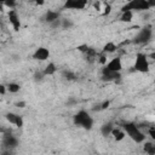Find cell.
Masks as SVG:
<instances>
[{
	"mask_svg": "<svg viewBox=\"0 0 155 155\" xmlns=\"http://www.w3.org/2000/svg\"><path fill=\"white\" fill-rule=\"evenodd\" d=\"M148 57H150V58H151V59L155 62V50H154V51H153V52H151V53H150Z\"/></svg>",
	"mask_w": 155,
	"mask_h": 155,
	"instance_id": "obj_33",
	"label": "cell"
},
{
	"mask_svg": "<svg viewBox=\"0 0 155 155\" xmlns=\"http://www.w3.org/2000/svg\"><path fill=\"white\" fill-rule=\"evenodd\" d=\"M50 50L48 48H46V47H44V46H40V47H38L35 51H34V53H33V59H35V61H41V62H44V61H47L48 58H50Z\"/></svg>",
	"mask_w": 155,
	"mask_h": 155,
	"instance_id": "obj_10",
	"label": "cell"
},
{
	"mask_svg": "<svg viewBox=\"0 0 155 155\" xmlns=\"http://www.w3.org/2000/svg\"><path fill=\"white\" fill-rule=\"evenodd\" d=\"M151 36H153L151 28L150 27H143V28H140V30L134 35V38L131 41L136 45H145L150 41Z\"/></svg>",
	"mask_w": 155,
	"mask_h": 155,
	"instance_id": "obj_5",
	"label": "cell"
},
{
	"mask_svg": "<svg viewBox=\"0 0 155 155\" xmlns=\"http://www.w3.org/2000/svg\"><path fill=\"white\" fill-rule=\"evenodd\" d=\"M2 144L7 148H15L18 144V139L12 134H4L2 137Z\"/></svg>",
	"mask_w": 155,
	"mask_h": 155,
	"instance_id": "obj_12",
	"label": "cell"
},
{
	"mask_svg": "<svg viewBox=\"0 0 155 155\" xmlns=\"http://www.w3.org/2000/svg\"><path fill=\"white\" fill-rule=\"evenodd\" d=\"M103 67L111 71H121L122 70V59L120 56H116V57L111 58L109 62H107V64Z\"/></svg>",
	"mask_w": 155,
	"mask_h": 155,
	"instance_id": "obj_9",
	"label": "cell"
},
{
	"mask_svg": "<svg viewBox=\"0 0 155 155\" xmlns=\"http://www.w3.org/2000/svg\"><path fill=\"white\" fill-rule=\"evenodd\" d=\"M148 134L150 136L151 140H154V142H155V126H154V127H150V128L148 130Z\"/></svg>",
	"mask_w": 155,
	"mask_h": 155,
	"instance_id": "obj_28",
	"label": "cell"
},
{
	"mask_svg": "<svg viewBox=\"0 0 155 155\" xmlns=\"http://www.w3.org/2000/svg\"><path fill=\"white\" fill-rule=\"evenodd\" d=\"M5 119L7 120V122H10L11 125H13V126H16L18 128L23 127V125H24V121H23L22 115L16 114V113H12V111L6 113L5 114Z\"/></svg>",
	"mask_w": 155,
	"mask_h": 155,
	"instance_id": "obj_7",
	"label": "cell"
},
{
	"mask_svg": "<svg viewBox=\"0 0 155 155\" xmlns=\"http://www.w3.org/2000/svg\"><path fill=\"white\" fill-rule=\"evenodd\" d=\"M50 27H51L52 29H57V28H61V27H62V18H59V19H57V21L52 22V23L50 24Z\"/></svg>",
	"mask_w": 155,
	"mask_h": 155,
	"instance_id": "obj_24",
	"label": "cell"
},
{
	"mask_svg": "<svg viewBox=\"0 0 155 155\" xmlns=\"http://www.w3.org/2000/svg\"><path fill=\"white\" fill-rule=\"evenodd\" d=\"M102 10H103V12H102V16H103V17L109 16V15L111 13V4H110V2H105V4H104V7H103Z\"/></svg>",
	"mask_w": 155,
	"mask_h": 155,
	"instance_id": "obj_21",
	"label": "cell"
},
{
	"mask_svg": "<svg viewBox=\"0 0 155 155\" xmlns=\"http://www.w3.org/2000/svg\"><path fill=\"white\" fill-rule=\"evenodd\" d=\"M6 86H7V91L10 93H17L21 90V85L17 82H8Z\"/></svg>",
	"mask_w": 155,
	"mask_h": 155,
	"instance_id": "obj_20",
	"label": "cell"
},
{
	"mask_svg": "<svg viewBox=\"0 0 155 155\" xmlns=\"http://www.w3.org/2000/svg\"><path fill=\"white\" fill-rule=\"evenodd\" d=\"M78 51H80L81 53H86L87 51H88V48H90V46L87 45V44H82V45H79L78 47Z\"/></svg>",
	"mask_w": 155,
	"mask_h": 155,
	"instance_id": "obj_25",
	"label": "cell"
},
{
	"mask_svg": "<svg viewBox=\"0 0 155 155\" xmlns=\"http://www.w3.org/2000/svg\"><path fill=\"white\" fill-rule=\"evenodd\" d=\"M15 105H16L17 108H21V109H22V108H25V105H27V103H25L24 101H21V102H17V103H16Z\"/></svg>",
	"mask_w": 155,
	"mask_h": 155,
	"instance_id": "obj_29",
	"label": "cell"
},
{
	"mask_svg": "<svg viewBox=\"0 0 155 155\" xmlns=\"http://www.w3.org/2000/svg\"><path fill=\"white\" fill-rule=\"evenodd\" d=\"M97 61H98V62H99L102 65H105V64H107V53H104V52L98 53Z\"/></svg>",
	"mask_w": 155,
	"mask_h": 155,
	"instance_id": "obj_23",
	"label": "cell"
},
{
	"mask_svg": "<svg viewBox=\"0 0 155 155\" xmlns=\"http://www.w3.org/2000/svg\"><path fill=\"white\" fill-rule=\"evenodd\" d=\"M64 78L67 79V80H75V74L74 73H71V71H64Z\"/></svg>",
	"mask_w": 155,
	"mask_h": 155,
	"instance_id": "obj_26",
	"label": "cell"
},
{
	"mask_svg": "<svg viewBox=\"0 0 155 155\" xmlns=\"http://www.w3.org/2000/svg\"><path fill=\"white\" fill-rule=\"evenodd\" d=\"M56 71H57V65L53 62H48L46 64V67L44 68V70H42L45 76H52V75L56 74Z\"/></svg>",
	"mask_w": 155,
	"mask_h": 155,
	"instance_id": "obj_15",
	"label": "cell"
},
{
	"mask_svg": "<svg viewBox=\"0 0 155 155\" xmlns=\"http://www.w3.org/2000/svg\"><path fill=\"white\" fill-rule=\"evenodd\" d=\"M121 79V71H111L108 70L107 68H102V80L104 81H117Z\"/></svg>",
	"mask_w": 155,
	"mask_h": 155,
	"instance_id": "obj_11",
	"label": "cell"
},
{
	"mask_svg": "<svg viewBox=\"0 0 155 155\" xmlns=\"http://www.w3.org/2000/svg\"><path fill=\"white\" fill-rule=\"evenodd\" d=\"M88 0H65L63 4L64 10H73V11H81L85 10L87 6Z\"/></svg>",
	"mask_w": 155,
	"mask_h": 155,
	"instance_id": "obj_6",
	"label": "cell"
},
{
	"mask_svg": "<svg viewBox=\"0 0 155 155\" xmlns=\"http://www.w3.org/2000/svg\"><path fill=\"white\" fill-rule=\"evenodd\" d=\"M154 91H155V88H154Z\"/></svg>",
	"mask_w": 155,
	"mask_h": 155,
	"instance_id": "obj_36",
	"label": "cell"
},
{
	"mask_svg": "<svg viewBox=\"0 0 155 155\" xmlns=\"http://www.w3.org/2000/svg\"><path fill=\"white\" fill-rule=\"evenodd\" d=\"M73 122H74L75 126H79V127H81L84 130H87V131H90L93 127V117L84 109L79 110L74 115Z\"/></svg>",
	"mask_w": 155,
	"mask_h": 155,
	"instance_id": "obj_2",
	"label": "cell"
},
{
	"mask_svg": "<svg viewBox=\"0 0 155 155\" xmlns=\"http://www.w3.org/2000/svg\"><path fill=\"white\" fill-rule=\"evenodd\" d=\"M151 7L149 5V0H131L127 1L122 7V11H132V12H143V11H149Z\"/></svg>",
	"mask_w": 155,
	"mask_h": 155,
	"instance_id": "obj_3",
	"label": "cell"
},
{
	"mask_svg": "<svg viewBox=\"0 0 155 155\" xmlns=\"http://www.w3.org/2000/svg\"><path fill=\"white\" fill-rule=\"evenodd\" d=\"M34 4L38 6H42V5H45V0H34Z\"/></svg>",
	"mask_w": 155,
	"mask_h": 155,
	"instance_id": "obj_31",
	"label": "cell"
},
{
	"mask_svg": "<svg viewBox=\"0 0 155 155\" xmlns=\"http://www.w3.org/2000/svg\"><path fill=\"white\" fill-rule=\"evenodd\" d=\"M6 91H7V86H5V85H0V93H1L2 96L6 93Z\"/></svg>",
	"mask_w": 155,
	"mask_h": 155,
	"instance_id": "obj_30",
	"label": "cell"
},
{
	"mask_svg": "<svg viewBox=\"0 0 155 155\" xmlns=\"http://www.w3.org/2000/svg\"><path fill=\"white\" fill-rule=\"evenodd\" d=\"M111 136L113 138L116 140V142H121L125 137H126V132L122 130V127H117V126H114L113 131H111Z\"/></svg>",
	"mask_w": 155,
	"mask_h": 155,
	"instance_id": "obj_13",
	"label": "cell"
},
{
	"mask_svg": "<svg viewBox=\"0 0 155 155\" xmlns=\"http://www.w3.org/2000/svg\"><path fill=\"white\" fill-rule=\"evenodd\" d=\"M120 127L126 132V134L137 144H142L145 142V134L140 131V128L132 121H122L120 124Z\"/></svg>",
	"mask_w": 155,
	"mask_h": 155,
	"instance_id": "obj_1",
	"label": "cell"
},
{
	"mask_svg": "<svg viewBox=\"0 0 155 155\" xmlns=\"http://www.w3.org/2000/svg\"><path fill=\"white\" fill-rule=\"evenodd\" d=\"M133 13L134 12H132V11H122L119 21L122 23H131L133 19Z\"/></svg>",
	"mask_w": 155,
	"mask_h": 155,
	"instance_id": "obj_19",
	"label": "cell"
},
{
	"mask_svg": "<svg viewBox=\"0 0 155 155\" xmlns=\"http://www.w3.org/2000/svg\"><path fill=\"white\" fill-rule=\"evenodd\" d=\"M133 70L145 74L149 73L150 70V64H149V59H148V54L143 53V52H138L136 54V59H134V64H133Z\"/></svg>",
	"mask_w": 155,
	"mask_h": 155,
	"instance_id": "obj_4",
	"label": "cell"
},
{
	"mask_svg": "<svg viewBox=\"0 0 155 155\" xmlns=\"http://www.w3.org/2000/svg\"><path fill=\"white\" fill-rule=\"evenodd\" d=\"M117 50H119V46H117L114 41H108V42L103 46L102 52H104V53H114V52H116Z\"/></svg>",
	"mask_w": 155,
	"mask_h": 155,
	"instance_id": "obj_16",
	"label": "cell"
},
{
	"mask_svg": "<svg viewBox=\"0 0 155 155\" xmlns=\"http://www.w3.org/2000/svg\"><path fill=\"white\" fill-rule=\"evenodd\" d=\"M114 128V124L113 122H107L104 125H102L101 127V133L103 137H108V136H111V131Z\"/></svg>",
	"mask_w": 155,
	"mask_h": 155,
	"instance_id": "obj_18",
	"label": "cell"
},
{
	"mask_svg": "<svg viewBox=\"0 0 155 155\" xmlns=\"http://www.w3.org/2000/svg\"><path fill=\"white\" fill-rule=\"evenodd\" d=\"M73 27V22L70 19H67V18H62V29H69Z\"/></svg>",
	"mask_w": 155,
	"mask_h": 155,
	"instance_id": "obj_22",
	"label": "cell"
},
{
	"mask_svg": "<svg viewBox=\"0 0 155 155\" xmlns=\"http://www.w3.org/2000/svg\"><path fill=\"white\" fill-rule=\"evenodd\" d=\"M110 107V101H104L101 105H99V109L101 110H105V109H108Z\"/></svg>",
	"mask_w": 155,
	"mask_h": 155,
	"instance_id": "obj_27",
	"label": "cell"
},
{
	"mask_svg": "<svg viewBox=\"0 0 155 155\" xmlns=\"http://www.w3.org/2000/svg\"><path fill=\"white\" fill-rule=\"evenodd\" d=\"M61 18V16H59V12L58 11H52V10H48L47 12H46V15H45V22L46 23H48V24H51L52 22H54V21H57V19H59Z\"/></svg>",
	"mask_w": 155,
	"mask_h": 155,
	"instance_id": "obj_14",
	"label": "cell"
},
{
	"mask_svg": "<svg viewBox=\"0 0 155 155\" xmlns=\"http://www.w3.org/2000/svg\"><path fill=\"white\" fill-rule=\"evenodd\" d=\"M7 16H8V22L11 24V27L13 28V30L18 31L21 29V19H19V16H18L17 11L15 8H10Z\"/></svg>",
	"mask_w": 155,
	"mask_h": 155,
	"instance_id": "obj_8",
	"label": "cell"
},
{
	"mask_svg": "<svg viewBox=\"0 0 155 155\" xmlns=\"http://www.w3.org/2000/svg\"><path fill=\"white\" fill-rule=\"evenodd\" d=\"M143 151L149 155H155V142H143Z\"/></svg>",
	"mask_w": 155,
	"mask_h": 155,
	"instance_id": "obj_17",
	"label": "cell"
},
{
	"mask_svg": "<svg viewBox=\"0 0 155 155\" xmlns=\"http://www.w3.org/2000/svg\"><path fill=\"white\" fill-rule=\"evenodd\" d=\"M154 111H155V109H154Z\"/></svg>",
	"mask_w": 155,
	"mask_h": 155,
	"instance_id": "obj_35",
	"label": "cell"
},
{
	"mask_svg": "<svg viewBox=\"0 0 155 155\" xmlns=\"http://www.w3.org/2000/svg\"><path fill=\"white\" fill-rule=\"evenodd\" d=\"M93 6H94V8H96L97 11H102V8H101V2H99V1L94 2V4H93Z\"/></svg>",
	"mask_w": 155,
	"mask_h": 155,
	"instance_id": "obj_32",
	"label": "cell"
},
{
	"mask_svg": "<svg viewBox=\"0 0 155 155\" xmlns=\"http://www.w3.org/2000/svg\"><path fill=\"white\" fill-rule=\"evenodd\" d=\"M149 5L150 7H155V0H149Z\"/></svg>",
	"mask_w": 155,
	"mask_h": 155,
	"instance_id": "obj_34",
	"label": "cell"
}]
</instances>
